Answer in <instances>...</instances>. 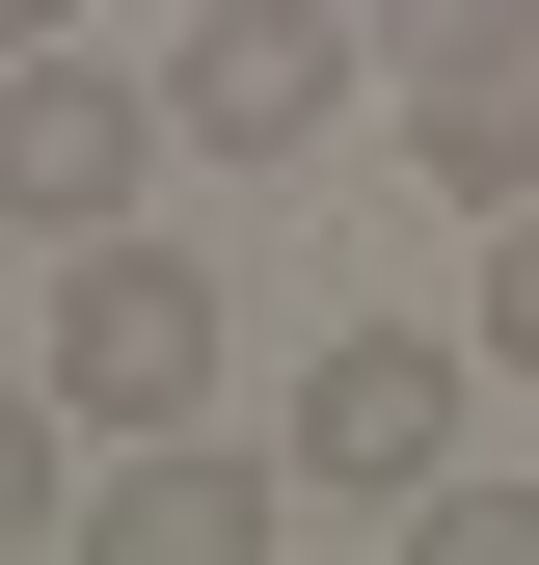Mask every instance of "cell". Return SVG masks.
<instances>
[{
	"mask_svg": "<svg viewBox=\"0 0 539 565\" xmlns=\"http://www.w3.org/2000/svg\"><path fill=\"white\" fill-rule=\"evenodd\" d=\"M82 539H108V565H270V539H297V458H243V431H135V484H82Z\"/></svg>",
	"mask_w": 539,
	"mask_h": 565,
	"instance_id": "5",
	"label": "cell"
},
{
	"mask_svg": "<svg viewBox=\"0 0 539 565\" xmlns=\"http://www.w3.org/2000/svg\"><path fill=\"white\" fill-rule=\"evenodd\" d=\"M458 323H486L512 377H539V216H486V297H458Z\"/></svg>",
	"mask_w": 539,
	"mask_h": 565,
	"instance_id": "9",
	"label": "cell"
},
{
	"mask_svg": "<svg viewBox=\"0 0 539 565\" xmlns=\"http://www.w3.org/2000/svg\"><path fill=\"white\" fill-rule=\"evenodd\" d=\"M54 404L135 458V431H216V269H189L162 216H108V243H54Z\"/></svg>",
	"mask_w": 539,
	"mask_h": 565,
	"instance_id": "1",
	"label": "cell"
},
{
	"mask_svg": "<svg viewBox=\"0 0 539 565\" xmlns=\"http://www.w3.org/2000/svg\"><path fill=\"white\" fill-rule=\"evenodd\" d=\"M404 162L458 216H539V54H404Z\"/></svg>",
	"mask_w": 539,
	"mask_h": 565,
	"instance_id": "6",
	"label": "cell"
},
{
	"mask_svg": "<svg viewBox=\"0 0 539 565\" xmlns=\"http://www.w3.org/2000/svg\"><path fill=\"white\" fill-rule=\"evenodd\" d=\"M54 431H82V404H0V539H82V484H54Z\"/></svg>",
	"mask_w": 539,
	"mask_h": 565,
	"instance_id": "7",
	"label": "cell"
},
{
	"mask_svg": "<svg viewBox=\"0 0 539 565\" xmlns=\"http://www.w3.org/2000/svg\"><path fill=\"white\" fill-rule=\"evenodd\" d=\"M28 28H82V0H0V54H28Z\"/></svg>",
	"mask_w": 539,
	"mask_h": 565,
	"instance_id": "10",
	"label": "cell"
},
{
	"mask_svg": "<svg viewBox=\"0 0 539 565\" xmlns=\"http://www.w3.org/2000/svg\"><path fill=\"white\" fill-rule=\"evenodd\" d=\"M458 377H486V323H324L297 350V484H378L404 512V484L458 458Z\"/></svg>",
	"mask_w": 539,
	"mask_h": 565,
	"instance_id": "4",
	"label": "cell"
},
{
	"mask_svg": "<svg viewBox=\"0 0 539 565\" xmlns=\"http://www.w3.org/2000/svg\"><path fill=\"white\" fill-rule=\"evenodd\" d=\"M351 82H378V28H351V0H216V28L162 54L189 162H324V135H351Z\"/></svg>",
	"mask_w": 539,
	"mask_h": 565,
	"instance_id": "3",
	"label": "cell"
},
{
	"mask_svg": "<svg viewBox=\"0 0 539 565\" xmlns=\"http://www.w3.org/2000/svg\"><path fill=\"white\" fill-rule=\"evenodd\" d=\"M378 54H539V0H378Z\"/></svg>",
	"mask_w": 539,
	"mask_h": 565,
	"instance_id": "8",
	"label": "cell"
},
{
	"mask_svg": "<svg viewBox=\"0 0 539 565\" xmlns=\"http://www.w3.org/2000/svg\"><path fill=\"white\" fill-rule=\"evenodd\" d=\"M162 162H189V108L162 82H108V54H0V216L28 243H108V216H162Z\"/></svg>",
	"mask_w": 539,
	"mask_h": 565,
	"instance_id": "2",
	"label": "cell"
}]
</instances>
